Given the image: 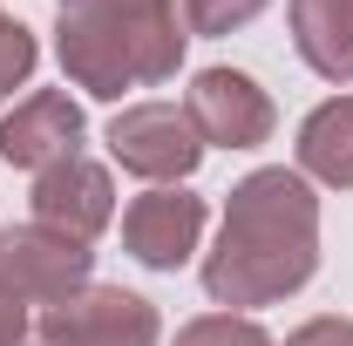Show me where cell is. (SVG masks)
I'll use <instances>...</instances> for the list:
<instances>
[{
    "label": "cell",
    "instance_id": "cell-1",
    "mask_svg": "<svg viewBox=\"0 0 353 346\" xmlns=\"http://www.w3.org/2000/svg\"><path fill=\"white\" fill-rule=\"evenodd\" d=\"M319 272V197L299 170L272 163L231 183L204 292L218 305H279Z\"/></svg>",
    "mask_w": 353,
    "mask_h": 346
},
{
    "label": "cell",
    "instance_id": "cell-2",
    "mask_svg": "<svg viewBox=\"0 0 353 346\" xmlns=\"http://www.w3.org/2000/svg\"><path fill=\"white\" fill-rule=\"evenodd\" d=\"M183 48H190V28L176 0H61L54 14L61 75L102 102L170 82Z\"/></svg>",
    "mask_w": 353,
    "mask_h": 346
},
{
    "label": "cell",
    "instance_id": "cell-3",
    "mask_svg": "<svg viewBox=\"0 0 353 346\" xmlns=\"http://www.w3.org/2000/svg\"><path fill=\"white\" fill-rule=\"evenodd\" d=\"M34 333H41V346H157L163 319L130 285H82L61 305H41Z\"/></svg>",
    "mask_w": 353,
    "mask_h": 346
},
{
    "label": "cell",
    "instance_id": "cell-4",
    "mask_svg": "<svg viewBox=\"0 0 353 346\" xmlns=\"http://www.w3.org/2000/svg\"><path fill=\"white\" fill-rule=\"evenodd\" d=\"M109 156L143 183H183L204 163V136L190 130L183 102H130L109 116Z\"/></svg>",
    "mask_w": 353,
    "mask_h": 346
},
{
    "label": "cell",
    "instance_id": "cell-5",
    "mask_svg": "<svg viewBox=\"0 0 353 346\" xmlns=\"http://www.w3.org/2000/svg\"><path fill=\"white\" fill-rule=\"evenodd\" d=\"M88 272H95V252L75 245V238H61V231H48V224H34V217L0 231V285H7L14 299L61 305L68 292L95 285Z\"/></svg>",
    "mask_w": 353,
    "mask_h": 346
},
{
    "label": "cell",
    "instance_id": "cell-6",
    "mask_svg": "<svg viewBox=\"0 0 353 346\" xmlns=\"http://www.w3.org/2000/svg\"><path fill=\"white\" fill-rule=\"evenodd\" d=\"M183 116L204 136V150H259L279 130V109L245 68H197L183 88Z\"/></svg>",
    "mask_w": 353,
    "mask_h": 346
},
{
    "label": "cell",
    "instance_id": "cell-7",
    "mask_svg": "<svg viewBox=\"0 0 353 346\" xmlns=\"http://www.w3.org/2000/svg\"><path fill=\"white\" fill-rule=\"evenodd\" d=\"M28 204H34V224L75 238V245H95L109 231V217H116V183L95 156H61V163H48L34 176Z\"/></svg>",
    "mask_w": 353,
    "mask_h": 346
},
{
    "label": "cell",
    "instance_id": "cell-8",
    "mask_svg": "<svg viewBox=\"0 0 353 346\" xmlns=\"http://www.w3.org/2000/svg\"><path fill=\"white\" fill-rule=\"evenodd\" d=\"M197 238H204V197L183 190V183H157L123 211V252L136 265H150V272L190 265Z\"/></svg>",
    "mask_w": 353,
    "mask_h": 346
},
{
    "label": "cell",
    "instance_id": "cell-9",
    "mask_svg": "<svg viewBox=\"0 0 353 346\" xmlns=\"http://www.w3.org/2000/svg\"><path fill=\"white\" fill-rule=\"evenodd\" d=\"M82 136H88L82 109H75L61 88H34V95H21V102L0 116V163L41 176L48 163H61V156H82Z\"/></svg>",
    "mask_w": 353,
    "mask_h": 346
},
{
    "label": "cell",
    "instance_id": "cell-10",
    "mask_svg": "<svg viewBox=\"0 0 353 346\" xmlns=\"http://www.w3.org/2000/svg\"><path fill=\"white\" fill-rule=\"evenodd\" d=\"M292 48L319 82H353V0H285Z\"/></svg>",
    "mask_w": 353,
    "mask_h": 346
},
{
    "label": "cell",
    "instance_id": "cell-11",
    "mask_svg": "<svg viewBox=\"0 0 353 346\" xmlns=\"http://www.w3.org/2000/svg\"><path fill=\"white\" fill-rule=\"evenodd\" d=\"M292 170L306 183H326V190H353V95H333L319 102L306 123H299V143H292Z\"/></svg>",
    "mask_w": 353,
    "mask_h": 346
},
{
    "label": "cell",
    "instance_id": "cell-12",
    "mask_svg": "<svg viewBox=\"0 0 353 346\" xmlns=\"http://www.w3.org/2000/svg\"><path fill=\"white\" fill-rule=\"evenodd\" d=\"M170 346H272V333L259 319H245V312H204V319L176 326Z\"/></svg>",
    "mask_w": 353,
    "mask_h": 346
},
{
    "label": "cell",
    "instance_id": "cell-13",
    "mask_svg": "<svg viewBox=\"0 0 353 346\" xmlns=\"http://www.w3.org/2000/svg\"><path fill=\"white\" fill-rule=\"evenodd\" d=\"M34 61H41V41H34V28H21L14 14H0V102H7L14 88H28Z\"/></svg>",
    "mask_w": 353,
    "mask_h": 346
},
{
    "label": "cell",
    "instance_id": "cell-14",
    "mask_svg": "<svg viewBox=\"0 0 353 346\" xmlns=\"http://www.w3.org/2000/svg\"><path fill=\"white\" fill-rule=\"evenodd\" d=\"M272 0H183V28L190 34H238L252 28Z\"/></svg>",
    "mask_w": 353,
    "mask_h": 346
},
{
    "label": "cell",
    "instance_id": "cell-15",
    "mask_svg": "<svg viewBox=\"0 0 353 346\" xmlns=\"http://www.w3.org/2000/svg\"><path fill=\"white\" fill-rule=\"evenodd\" d=\"M285 346H353V319H340V312H326V319H306V326H299Z\"/></svg>",
    "mask_w": 353,
    "mask_h": 346
},
{
    "label": "cell",
    "instance_id": "cell-16",
    "mask_svg": "<svg viewBox=\"0 0 353 346\" xmlns=\"http://www.w3.org/2000/svg\"><path fill=\"white\" fill-rule=\"evenodd\" d=\"M28 299H14L7 285H0V346H28Z\"/></svg>",
    "mask_w": 353,
    "mask_h": 346
}]
</instances>
